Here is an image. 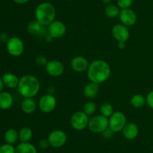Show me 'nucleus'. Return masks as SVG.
Masks as SVG:
<instances>
[{"instance_id": "nucleus-32", "label": "nucleus", "mask_w": 153, "mask_h": 153, "mask_svg": "<svg viewBox=\"0 0 153 153\" xmlns=\"http://www.w3.org/2000/svg\"><path fill=\"white\" fill-rule=\"evenodd\" d=\"M146 98V104H148V106H149L151 109L153 110V90L148 93Z\"/></svg>"}, {"instance_id": "nucleus-19", "label": "nucleus", "mask_w": 153, "mask_h": 153, "mask_svg": "<svg viewBox=\"0 0 153 153\" xmlns=\"http://www.w3.org/2000/svg\"><path fill=\"white\" fill-rule=\"evenodd\" d=\"M13 104V98L8 92H1L0 93V109L7 110L11 108Z\"/></svg>"}, {"instance_id": "nucleus-15", "label": "nucleus", "mask_w": 153, "mask_h": 153, "mask_svg": "<svg viewBox=\"0 0 153 153\" xmlns=\"http://www.w3.org/2000/svg\"><path fill=\"white\" fill-rule=\"evenodd\" d=\"M45 27L46 26H43L40 22L34 20L28 24L27 31L31 35H42L45 37L48 33L47 28H45Z\"/></svg>"}, {"instance_id": "nucleus-26", "label": "nucleus", "mask_w": 153, "mask_h": 153, "mask_svg": "<svg viewBox=\"0 0 153 153\" xmlns=\"http://www.w3.org/2000/svg\"><path fill=\"white\" fill-rule=\"evenodd\" d=\"M100 111L101 115L107 117V118H109L113 114V112H114L113 105L110 103H108V102L103 103L100 106Z\"/></svg>"}, {"instance_id": "nucleus-31", "label": "nucleus", "mask_w": 153, "mask_h": 153, "mask_svg": "<svg viewBox=\"0 0 153 153\" xmlns=\"http://www.w3.org/2000/svg\"><path fill=\"white\" fill-rule=\"evenodd\" d=\"M38 145H39V147H40V148H42V149H46V148H47L48 147L50 146L49 145V140H48V139H45V138L41 139L40 141H39Z\"/></svg>"}, {"instance_id": "nucleus-25", "label": "nucleus", "mask_w": 153, "mask_h": 153, "mask_svg": "<svg viewBox=\"0 0 153 153\" xmlns=\"http://www.w3.org/2000/svg\"><path fill=\"white\" fill-rule=\"evenodd\" d=\"M131 106L136 109H140L146 104V98L141 94H135L131 97L130 100Z\"/></svg>"}, {"instance_id": "nucleus-8", "label": "nucleus", "mask_w": 153, "mask_h": 153, "mask_svg": "<svg viewBox=\"0 0 153 153\" xmlns=\"http://www.w3.org/2000/svg\"><path fill=\"white\" fill-rule=\"evenodd\" d=\"M7 51L10 56L18 57L22 55L25 50V45L23 41L19 37H11L6 42Z\"/></svg>"}, {"instance_id": "nucleus-37", "label": "nucleus", "mask_w": 153, "mask_h": 153, "mask_svg": "<svg viewBox=\"0 0 153 153\" xmlns=\"http://www.w3.org/2000/svg\"><path fill=\"white\" fill-rule=\"evenodd\" d=\"M4 83H3V81H2V79H1V76H0V93L1 92H3V88H4Z\"/></svg>"}, {"instance_id": "nucleus-17", "label": "nucleus", "mask_w": 153, "mask_h": 153, "mask_svg": "<svg viewBox=\"0 0 153 153\" xmlns=\"http://www.w3.org/2000/svg\"><path fill=\"white\" fill-rule=\"evenodd\" d=\"M37 107V104L33 98H25L20 105L21 110L25 114L34 113Z\"/></svg>"}, {"instance_id": "nucleus-13", "label": "nucleus", "mask_w": 153, "mask_h": 153, "mask_svg": "<svg viewBox=\"0 0 153 153\" xmlns=\"http://www.w3.org/2000/svg\"><path fill=\"white\" fill-rule=\"evenodd\" d=\"M121 23L127 27L132 26L137 22V16L135 12L131 8L123 9L120 10L119 15Z\"/></svg>"}, {"instance_id": "nucleus-6", "label": "nucleus", "mask_w": 153, "mask_h": 153, "mask_svg": "<svg viewBox=\"0 0 153 153\" xmlns=\"http://www.w3.org/2000/svg\"><path fill=\"white\" fill-rule=\"evenodd\" d=\"M89 116L83 112L79 110L75 112L70 118V124L76 130H83L88 128L89 123Z\"/></svg>"}, {"instance_id": "nucleus-1", "label": "nucleus", "mask_w": 153, "mask_h": 153, "mask_svg": "<svg viewBox=\"0 0 153 153\" xmlns=\"http://www.w3.org/2000/svg\"><path fill=\"white\" fill-rule=\"evenodd\" d=\"M111 69L107 62L101 59H96L90 63L87 70L88 79L92 82L101 84L109 79Z\"/></svg>"}, {"instance_id": "nucleus-33", "label": "nucleus", "mask_w": 153, "mask_h": 153, "mask_svg": "<svg viewBox=\"0 0 153 153\" xmlns=\"http://www.w3.org/2000/svg\"><path fill=\"white\" fill-rule=\"evenodd\" d=\"M102 134L103 136H104L105 138H106V139H110V138H111L112 136H113L114 132L108 128L107 130H105Z\"/></svg>"}, {"instance_id": "nucleus-29", "label": "nucleus", "mask_w": 153, "mask_h": 153, "mask_svg": "<svg viewBox=\"0 0 153 153\" xmlns=\"http://www.w3.org/2000/svg\"><path fill=\"white\" fill-rule=\"evenodd\" d=\"M133 2V0H117V5L120 8L123 9L130 8Z\"/></svg>"}, {"instance_id": "nucleus-34", "label": "nucleus", "mask_w": 153, "mask_h": 153, "mask_svg": "<svg viewBox=\"0 0 153 153\" xmlns=\"http://www.w3.org/2000/svg\"><path fill=\"white\" fill-rule=\"evenodd\" d=\"M9 38H10L7 37V34H5V33H1V34H0V40H1V41L7 42Z\"/></svg>"}, {"instance_id": "nucleus-38", "label": "nucleus", "mask_w": 153, "mask_h": 153, "mask_svg": "<svg viewBox=\"0 0 153 153\" xmlns=\"http://www.w3.org/2000/svg\"><path fill=\"white\" fill-rule=\"evenodd\" d=\"M101 1H102V2L104 3V4H105L106 5H107V4H109L111 3L112 0H101Z\"/></svg>"}, {"instance_id": "nucleus-39", "label": "nucleus", "mask_w": 153, "mask_h": 153, "mask_svg": "<svg viewBox=\"0 0 153 153\" xmlns=\"http://www.w3.org/2000/svg\"><path fill=\"white\" fill-rule=\"evenodd\" d=\"M67 1H73V0H67Z\"/></svg>"}, {"instance_id": "nucleus-11", "label": "nucleus", "mask_w": 153, "mask_h": 153, "mask_svg": "<svg viewBox=\"0 0 153 153\" xmlns=\"http://www.w3.org/2000/svg\"><path fill=\"white\" fill-rule=\"evenodd\" d=\"M111 33L113 38L117 42H126L130 38L129 29L122 23H118L114 26Z\"/></svg>"}, {"instance_id": "nucleus-2", "label": "nucleus", "mask_w": 153, "mask_h": 153, "mask_svg": "<svg viewBox=\"0 0 153 153\" xmlns=\"http://www.w3.org/2000/svg\"><path fill=\"white\" fill-rule=\"evenodd\" d=\"M40 82L38 78L31 74H26L19 79L18 92L25 98H34L40 92Z\"/></svg>"}, {"instance_id": "nucleus-20", "label": "nucleus", "mask_w": 153, "mask_h": 153, "mask_svg": "<svg viewBox=\"0 0 153 153\" xmlns=\"http://www.w3.org/2000/svg\"><path fill=\"white\" fill-rule=\"evenodd\" d=\"M100 92V84L95 82H89L85 86L83 90L84 94L88 99H94L98 95Z\"/></svg>"}, {"instance_id": "nucleus-12", "label": "nucleus", "mask_w": 153, "mask_h": 153, "mask_svg": "<svg viewBox=\"0 0 153 153\" xmlns=\"http://www.w3.org/2000/svg\"><path fill=\"white\" fill-rule=\"evenodd\" d=\"M45 69H46V73L49 76H53V77H58L64 74L65 68H64V64L61 61L53 59L48 62Z\"/></svg>"}, {"instance_id": "nucleus-30", "label": "nucleus", "mask_w": 153, "mask_h": 153, "mask_svg": "<svg viewBox=\"0 0 153 153\" xmlns=\"http://www.w3.org/2000/svg\"><path fill=\"white\" fill-rule=\"evenodd\" d=\"M48 59L45 56L43 55H38L35 58L36 64L40 67H46V64L48 63Z\"/></svg>"}, {"instance_id": "nucleus-23", "label": "nucleus", "mask_w": 153, "mask_h": 153, "mask_svg": "<svg viewBox=\"0 0 153 153\" xmlns=\"http://www.w3.org/2000/svg\"><path fill=\"white\" fill-rule=\"evenodd\" d=\"M120 10V8L117 4H114L111 3V4L106 5V7L105 8L104 12L106 16L111 18V19H114V18L119 16Z\"/></svg>"}, {"instance_id": "nucleus-21", "label": "nucleus", "mask_w": 153, "mask_h": 153, "mask_svg": "<svg viewBox=\"0 0 153 153\" xmlns=\"http://www.w3.org/2000/svg\"><path fill=\"white\" fill-rule=\"evenodd\" d=\"M15 150L16 153H37L36 147L29 142H21L16 146Z\"/></svg>"}, {"instance_id": "nucleus-3", "label": "nucleus", "mask_w": 153, "mask_h": 153, "mask_svg": "<svg viewBox=\"0 0 153 153\" xmlns=\"http://www.w3.org/2000/svg\"><path fill=\"white\" fill-rule=\"evenodd\" d=\"M35 20L40 22L43 26H48L55 20L56 9L50 2H44L37 6L35 9Z\"/></svg>"}, {"instance_id": "nucleus-36", "label": "nucleus", "mask_w": 153, "mask_h": 153, "mask_svg": "<svg viewBox=\"0 0 153 153\" xmlns=\"http://www.w3.org/2000/svg\"><path fill=\"white\" fill-rule=\"evenodd\" d=\"M118 48L120 50H123L126 48V42H118Z\"/></svg>"}, {"instance_id": "nucleus-18", "label": "nucleus", "mask_w": 153, "mask_h": 153, "mask_svg": "<svg viewBox=\"0 0 153 153\" xmlns=\"http://www.w3.org/2000/svg\"><path fill=\"white\" fill-rule=\"evenodd\" d=\"M3 83L4 86L9 88H17L19 84V79L16 74L12 73H5L1 76Z\"/></svg>"}, {"instance_id": "nucleus-24", "label": "nucleus", "mask_w": 153, "mask_h": 153, "mask_svg": "<svg viewBox=\"0 0 153 153\" xmlns=\"http://www.w3.org/2000/svg\"><path fill=\"white\" fill-rule=\"evenodd\" d=\"M4 139L6 143L11 144L19 140V134L18 131L14 128H9L5 131L4 134Z\"/></svg>"}, {"instance_id": "nucleus-7", "label": "nucleus", "mask_w": 153, "mask_h": 153, "mask_svg": "<svg viewBox=\"0 0 153 153\" xmlns=\"http://www.w3.org/2000/svg\"><path fill=\"white\" fill-rule=\"evenodd\" d=\"M37 106L41 112L44 113H49L56 108L57 99L54 94L47 93L40 97L37 103Z\"/></svg>"}, {"instance_id": "nucleus-10", "label": "nucleus", "mask_w": 153, "mask_h": 153, "mask_svg": "<svg viewBox=\"0 0 153 153\" xmlns=\"http://www.w3.org/2000/svg\"><path fill=\"white\" fill-rule=\"evenodd\" d=\"M67 32L65 24L60 20H54L47 26V32L53 39L61 38Z\"/></svg>"}, {"instance_id": "nucleus-22", "label": "nucleus", "mask_w": 153, "mask_h": 153, "mask_svg": "<svg viewBox=\"0 0 153 153\" xmlns=\"http://www.w3.org/2000/svg\"><path fill=\"white\" fill-rule=\"evenodd\" d=\"M18 134H19V141L22 142H29L33 136L32 130L31 128L27 127V126L21 128L18 131Z\"/></svg>"}, {"instance_id": "nucleus-28", "label": "nucleus", "mask_w": 153, "mask_h": 153, "mask_svg": "<svg viewBox=\"0 0 153 153\" xmlns=\"http://www.w3.org/2000/svg\"><path fill=\"white\" fill-rule=\"evenodd\" d=\"M0 153H16V150L13 145L5 142L0 146Z\"/></svg>"}, {"instance_id": "nucleus-35", "label": "nucleus", "mask_w": 153, "mask_h": 153, "mask_svg": "<svg viewBox=\"0 0 153 153\" xmlns=\"http://www.w3.org/2000/svg\"><path fill=\"white\" fill-rule=\"evenodd\" d=\"M15 3L16 4H26L28 3L30 0H13Z\"/></svg>"}, {"instance_id": "nucleus-14", "label": "nucleus", "mask_w": 153, "mask_h": 153, "mask_svg": "<svg viewBox=\"0 0 153 153\" xmlns=\"http://www.w3.org/2000/svg\"><path fill=\"white\" fill-rule=\"evenodd\" d=\"M89 64L88 60L82 56H75L71 60V63H70L72 69L77 73H82L88 70Z\"/></svg>"}, {"instance_id": "nucleus-9", "label": "nucleus", "mask_w": 153, "mask_h": 153, "mask_svg": "<svg viewBox=\"0 0 153 153\" xmlns=\"http://www.w3.org/2000/svg\"><path fill=\"white\" fill-rule=\"evenodd\" d=\"M47 139L50 146L58 148L65 145L67 140V136L64 130L56 129L49 133Z\"/></svg>"}, {"instance_id": "nucleus-27", "label": "nucleus", "mask_w": 153, "mask_h": 153, "mask_svg": "<svg viewBox=\"0 0 153 153\" xmlns=\"http://www.w3.org/2000/svg\"><path fill=\"white\" fill-rule=\"evenodd\" d=\"M83 112L85 113H86L87 115L89 116H92L95 113L96 110H97V104H95V102L91 101V100H89V101L86 102V103L84 104L83 106Z\"/></svg>"}, {"instance_id": "nucleus-5", "label": "nucleus", "mask_w": 153, "mask_h": 153, "mask_svg": "<svg viewBox=\"0 0 153 153\" xmlns=\"http://www.w3.org/2000/svg\"><path fill=\"white\" fill-rule=\"evenodd\" d=\"M126 123V116L121 111H114L108 118L109 128L114 133L122 131Z\"/></svg>"}, {"instance_id": "nucleus-4", "label": "nucleus", "mask_w": 153, "mask_h": 153, "mask_svg": "<svg viewBox=\"0 0 153 153\" xmlns=\"http://www.w3.org/2000/svg\"><path fill=\"white\" fill-rule=\"evenodd\" d=\"M88 128L92 133L102 134L109 128L108 118L101 114L94 116L90 118Z\"/></svg>"}, {"instance_id": "nucleus-16", "label": "nucleus", "mask_w": 153, "mask_h": 153, "mask_svg": "<svg viewBox=\"0 0 153 153\" xmlns=\"http://www.w3.org/2000/svg\"><path fill=\"white\" fill-rule=\"evenodd\" d=\"M122 132L126 139L132 140L138 136L139 128L134 122H127Z\"/></svg>"}]
</instances>
